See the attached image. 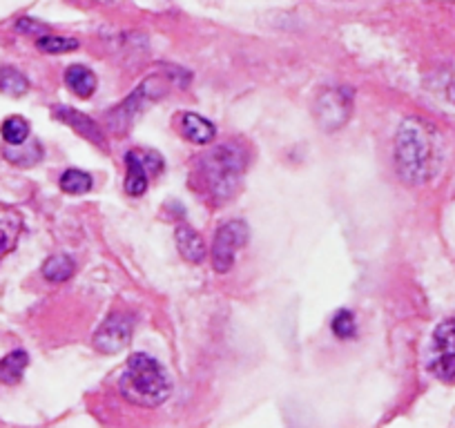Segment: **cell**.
I'll use <instances>...</instances> for the list:
<instances>
[{
  "label": "cell",
  "instance_id": "cell-7",
  "mask_svg": "<svg viewBox=\"0 0 455 428\" xmlns=\"http://www.w3.org/2000/svg\"><path fill=\"white\" fill-rule=\"evenodd\" d=\"M130 339H132V317H128V314H112L96 330L94 348L99 353H105V355H116L124 348H128Z\"/></svg>",
  "mask_w": 455,
  "mask_h": 428
},
{
  "label": "cell",
  "instance_id": "cell-11",
  "mask_svg": "<svg viewBox=\"0 0 455 428\" xmlns=\"http://www.w3.org/2000/svg\"><path fill=\"white\" fill-rule=\"evenodd\" d=\"M125 165H128V174H125V192L130 196H143L148 190V165L143 161L141 150H130L125 155Z\"/></svg>",
  "mask_w": 455,
  "mask_h": 428
},
{
  "label": "cell",
  "instance_id": "cell-6",
  "mask_svg": "<svg viewBox=\"0 0 455 428\" xmlns=\"http://www.w3.org/2000/svg\"><path fill=\"white\" fill-rule=\"evenodd\" d=\"M248 243V226L243 221H228L217 230L212 242V266L217 273H228L235 266L237 250Z\"/></svg>",
  "mask_w": 455,
  "mask_h": 428
},
{
  "label": "cell",
  "instance_id": "cell-16",
  "mask_svg": "<svg viewBox=\"0 0 455 428\" xmlns=\"http://www.w3.org/2000/svg\"><path fill=\"white\" fill-rule=\"evenodd\" d=\"M76 273V264L68 255H54L43 264V277L52 283H63Z\"/></svg>",
  "mask_w": 455,
  "mask_h": 428
},
{
  "label": "cell",
  "instance_id": "cell-8",
  "mask_svg": "<svg viewBox=\"0 0 455 428\" xmlns=\"http://www.w3.org/2000/svg\"><path fill=\"white\" fill-rule=\"evenodd\" d=\"M164 94H165V90H164V85H161V78H156V76L146 78V81L137 87V91H134L132 96H128V100H125L124 105H119V107H116L112 115H109V121H112L114 128L121 130V123H130V121H132L139 112L146 110L148 103L161 99Z\"/></svg>",
  "mask_w": 455,
  "mask_h": 428
},
{
  "label": "cell",
  "instance_id": "cell-12",
  "mask_svg": "<svg viewBox=\"0 0 455 428\" xmlns=\"http://www.w3.org/2000/svg\"><path fill=\"white\" fill-rule=\"evenodd\" d=\"M179 125H181L183 137L190 143H196V146H210L214 137H217V128L201 115L188 112V115L181 116V123Z\"/></svg>",
  "mask_w": 455,
  "mask_h": 428
},
{
  "label": "cell",
  "instance_id": "cell-2",
  "mask_svg": "<svg viewBox=\"0 0 455 428\" xmlns=\"http://www.w3.org/2000/svg\"><path fill=\"white\" fill-rule=\"evenodd\" d=\"M440 163V141L431 123L406 119L395 137V168L409 186H419L435 174Z\"/></svg>",
  "mask_w": 455,
  "mask_h": 428
},
{
  "label": "cell",
  "instance_id": "cell-22",
  "mask_svg": "<svg viewBox=\"0 0 455 428\" xmlns=\"http://www.w3.org/2000/svg\"><path fill=\"white\" fill-rule=\"evenodd\" d=\"M16 29H19V32H25V34H34V36H45V34H50L47 32V25H43V23H36V20H32V19H20L19 23H16Z\"/></svg>",
  "mask_w": 455,
  "mask_h": 428
},
{
  "label": "cell",
  "instance_id": "cell-10",
  "mask_svg": "<svg viewBox=\"0 0 455 428\" xmlns=\"http://www.w3.org/2000/svg\"><path fill=\"white\" fill-rule=\"evenodd\" d=\"M54 116L63 121V123H68L72 130H76L81 137L90 139V141L96 143V146H103L105 143V137L103 132H100L99 125H96L90 116L83 115V112L72 110V107H63V105H56Z\"/></svg>",
  "mask_w": 455,
  "mask_h": 428
},
{
  "label": "cell",
  "instance_id": "cell-15",
  "mask_svg": "<svg viewBox=\"0 0 455 428\" xmlns=\"http://www.w3.org/2000/svg\"><path fill=\"white\" fill-rule=\"evenodd\" d=\"M28 364L29 357L25 351H14L7 357H3V360H0V382L10 384V386L19 384L20 379H23Z\"/></svg>",
  "mask_w": 455,
  "mask_h": 428
},
{
  "label": "cell",
  "instance_id": "cell-1",
  "mask_svg": "<svg viewBox=\"0 0 455 428\" xmlns=\"http://www.w3.org/2000/svg\"><path fill=\"white\" fill-rule=\"evenodd\" d=\"M251 163V152L242 141L219 143L196 163V181L205 199L221 205L235 196Z\"/></svg>",
  "mask_w": 455,
  "mask_h": 428
},
{
  "label": "cell",
  "instance_id": "cell-3",
  "mask_svg": "<svg viewBox=\"0 0 455 428\" xmlns=\"http://www.w3.org/2000/svg\"><path fill=\"white\" fill-rule=\"evenodd\" d=\"M119 391L130 404L155 408L170 397L172 384L164 366L148 353H134L119 379Z\"/></svg>",
  "mask_w": 455,
  "mask_h": 428
},
{
  "label": "cell",
  "instance_id": "cell-17",
  "mask_svg": "<svg viewBox=\"0 0 455 428\" xmlns=\"http://www.w3.org/2000/svg\"><path fill=\"white\" fill-rule=\"evenodd\" d=\"M0 134H3L5 143H10V146H25L29 137V123L23 116H10V119L3 121Z\"/></svg>",
  "mask_w": 455,
  "mask_h": 428
},
{
  "label": "cell",
  "instance_id": "cell-13",
  "mask_svg": "<svg viewBox=\"0 0 455 428\" xmlns=\"http://www.w3.org/2000/svg\"><path fill=\"white\" fill-rule=\"evenodd\" d=\"M174 239H177V248L186 261L201 264L205 259V243L195 228H190V226H179L174 230Z\"/></svg>",
  "mask_w": 455,
  "mask_h": 428
},
{
  "label": "cell",
  "instance_id": "cell-14",
  "mask_svg": "<svg viewBox=\"0 0 455 428\" xmlns=\"http://www.w3.org/2000/svg\"><path fill=\"white\" fill-rule=\"evenodd\" d=\"M65 83L78 99H92L96 91V76L85 65H69L65 69Z\"/></svg>",
  "mask_w": 455,
  "mask_h": 428
},
{
  "label": "cell",
  "instance_id": "cell-19",
  "mask_svg": "<svg viewBox=\"0 0 455 428\" xmlns=\"http://www.w3.org/2000/svg\"><path fill=\"white\" fill-rule=\"evenodd\" d=\"M60 190L68 194H85L92 190V177L83 170H68L60 177Z\"/></svg>",
  "mask_w": 455,
  "mask_h": 428
},
{
  "label": "cell",
  "instance_id": "cell-9",
  "mask_svg": "<svg viewBox=\"0 0 455 428\" xmlns=\"http://www.w3.org/2000/svg\"><path fill=\"white\" fill-rule=\"evenodd\" d=\"M23 233V217L19 210L0 203V259L10 255Z\"/></svg>",
  "mask_w": 455,
  "mask_h": 428
},
{
  "label": "cell",
  "instance_id": "cell-5",
  "mask_svg": "<svg viewBox=\"0 0 455 428\" xmlns=\"http://www.w3.org/2000/svg\"><path fill=\"white\" fill-rule=\"evenodd\" d=\"M353 112V90L348 87H331L319 94L315 103V116L326 132L339 130L348 123Z\"/></svg>",
  "mask_w": 455,
  "mask_h": 428
},
{
  "label": "cell",
  "instance_id": "cell-4",
  "mask_svg": "<svg viewBox=\"0 0 455 428\" xmlns=\"http://www.w3.org/2000/svg\"><path fill=\"white\" fill-rule=\"evenodd\" d=\"M428 370L442 382H455V317L442 321L433 333Z\"/></svg>",
  "mask_w": 455,
  "mask_h": 428
},
{
  "label": "cell",
  "instance_id": "cell-18",
  "mask_svg": "<svg viewBox=\"0 0 455 428\" xmlns=\"http://www.w3.org/2000/svg\"><path fill=\"white\" fill-rule=\"evenodd\" d=\"M0 90L10 96H23L29 90V81L14 67L0 69Z\"/></svg>",
  "mask_w": 455,
  "mask_h": 428
},
{
  "label": "cell",
  "instance_id": "cell-21",
  "mask_svg": "<svg viewBox=\"0 0 455 428\" xmlns=\"http://www.w3.org/2000/svg\"><path fill=\"white\" fill-rule=\"evenodd\" d=\"M36 47L45 54H65V52H72L78 47V41L65 36H54V34H45L36 41Z\"/></svg>",
  "mask_w": 455,
  "mask_h": 428
},
{
  "label": "cell",
  "instance_id": "cell-20",
  "mask_svg": "<svg viewBox=\"0 0 455 428\" xmlns=\"http://www.w3.org/2000/svg\"><path fill=\"white\" fill-rule=\"evenodd\" d=\"M332 333H335V337L339 339H353L357 335V324H355V314L351 313V310H339V313L332 317V324H331Z\"/></svg>",
  "mask_w": 455,
  "mask_h": 428
}]
</instances>
